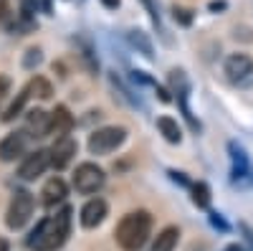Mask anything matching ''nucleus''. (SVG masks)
<instances>
[{
  "label": "nucleus",
  "instance_id": "4468645a",
  "mask_svg": "<svg viewBox=\"0 0 253 251\" xmlns=\"http://www.w3.org/2000/svg\"><path fill=\"white\" fill-rule=\"evenodd\" d=\"M48 124H51V114H46L43 109H33V112L28 114V130H31L36 137L48 135Z\"/></svg>",
  "mask_w": 253,
  "mask_h": 251
},
{
  "label": "nucleus",
  "instance_id": "dca6fc26",
  "mask_svg": "<svg viewBox=\"0 0 253 251\" xmlns=\"http://www.w3.org/2000/svg\"><path fill=\"white\" fill-rule=\"evenodd\" d=\"M26 92H28V97H38V99H48V97L53 94L51 84H48L43 76H36V79H31V84L26 87Z\"/></svg>",
  "mask_w": 253,
  "mask_h": 251
},
{
  "label": "nucleus",
  "instance_id": "423d86ee",
  "mask_svg": "<svg viewBox=\"0 0 253 251\" xmlns=\"http://www.w3.org/2000/svg\"><path fill=\"white\" fill-rule=\"evenodd\" d=\"M225 76L236 87H248L253 81V61L246 53H233L225 61Z\"/></svg>",
  "mask_w": 253,
  "mask_h": 251
},
{
  "label": "nucleus",
  "instance_id": "bb28decb",
  "mask_svg": "<svg viewBox=\"0 0 253 251\" xmlns=\"http://www.w3.org/2000/svg\"><path fill=\"white\" fill-rule=\"evenodd\" d=\"M225 251H246L241 244H230V246H225Z\"/></svg>",
  "mask_w": 253,
  "mask_h": 251
},
{
  "label": "nucleus",
  "instance_id": "39448f33",
  "mask_svg": "<svg viewBox=\"0 0 253 251\" xmlns=\"http://www.w3.org/2000/svg\"><path fill=\"white\" fill-rule=\"evenodd\" d=\"M31 216H33V196L28 191H15V196L10 201V208H8L5 223L10 228H23Z\"/></svg>",
  "mask_w": 253,
  "mask_h": 251
},
{
  "label": "nucleus",
  "instance_id": "9b49d317",
  "mask_svg": "<svg viewBox=\"0 0 253 251\" xmlns=\"http://www.w3.org/2000/svg\"><path fill=\"white\" fill-rule=\"evenodd\" d=\"M71 127H74V117H71V112L63 107H56L53 112H51V124H48V135H56V137H63V135H69L71 132Z\"/></svg>",
  "mask_w": 253,
  "mask_h": 251
},
{
  "label": "nucleus",
  "instance_id": "393cba45",
  "mask_svg": "<svg viewBox=\"0 0 253 251\" xmlns=\"http://www.w3.org/2000/svg\"><path fill=\"white\" fill-rule=\"evenodd\" d=\"M36 5H41L43 13H51V0H36Z\"/></svg>",
  "mask_w": 253,
  "mask_h": 251
},
{
  "label": "nucleus",
  "instance_id": "a878e982",
  "mask_svg": "<svg viewBox=\"0 0 253 251\" xmlns=\"http://www.w3.org/2000/svg\"><path fill=\"white\" fill-rule=\"evenodd\" d=\"M101 5L109 8V10H114V8H119V0H101Z\"/></svg>",
  "mask_w": 253,
  "mask_h": 251
},
{
  "label": "nucleus",
  "instance_id": "4be33fe9",
  "mask_svg": "<svg viewBox=\"0 0 253 251\" xmlns=\"http://www.w3.org/2000/svg\"><path fill=\"white\" fill-rule=\"evenodd\" d=\"M38 64H41V51H38V49H31L28 56H26V69H33V66H38Z\"/></svg>",
  "mask_w": 253,
  "mask_h": 251
},
{
  "label": "nucleus",
  "instance_id": "b1692460",
  "mask_svg": "<svg viewBox=\"0 0 253 251\" xmlns=\"http://www.w3.org/2000/svg\"><path fill=\"white\" fill-rule=\"evenodd\" d=\"M8 15H10V3L8 0H0V23L8 20Z\"/></svg>",
  "mask_w": 253,
  "mask_h": 251
},
{
  "label": "nucleus",
  "instance_id": "f03ea898",
  "mask_svg": "<svg viewBox=\"0 0 253 251\" xmlns=\"http://www.w3.org/2000/svg\"><path fill=\"white\" fill-rule=\"evenodd\" d=\"M150 228H152V218L147 211L126 213L117 226V244L124 251H139L150 239Z\"/></svg>",
  "mask_w": 253,
  "mask_h": 251
},
{
  "label": "nucleus",
  "instance_id": "cd10ccee",
  "mask_svg": "<svg viewBox=\"0 0 253 251\" xmlns=\"http://www.w3.org/2000/svg\"><path fill=\"white\" fill-rule=\"evenodd\" d=\"M0 251H8V241L5 239H0Z\"/></svg>",
  "mask_w": 253,
  "mask_h": 251
},
{
  "label": "nucleus",
  "instance_id": "a211bd4d",
  "mask_svg": "<svg viewBox=\"0 0 253 251\" xmlns=\"http://www.w3.org/2000/svg\"><path fill=\"white\" fill-rule=\"evenodd\" d=\"M193 203L198 208H208L210 205V188L205 183H195L193 185Z\"/></svg>",
  "mask_w": 253,
  "mask_h": 251
},
{
  "label": "nucleus",
  "instance_id": "5701e85b",
  "mask_svg": "<svg viewBox=\"0 0 253 251\" xmlns=\"http://www.w3.org/2000/svg\"><path fill=\"white\" fill-rule=\"evenodd\" d=\"M8 92H10V79H8V76H0V104L5 101Z\"/></svg>",
  "mask_w": 253,
  "mask_h": 251
},
{
  "label": "nucleus",
  "instance_id": "6ab92c4d",
  "mask_svg": "<svg viewBox=\"0 0 253 251\" xmlns=\"http://www.w3.org/2000/svg\"><path fill=\"white\" fill-rule=\"evenodd\" d=\"M26 99H28V92H20V97L10 104V107L5 109V114H3V119L5 122H10V119H15L18 114H20V109H23V104H26Z\"/></svg>",
  "mask_w": 253,
  "mask_h": 251
},
{
  "label": "nucleus",
  "instance_id": "9d476101",
  "mask_svg": "<svg viewBox=\"0 0 253 251\" xmlns=\"http://www.w3.org/2000/svg\"><path fill=\"white\" fill-rule=\"evenodd\" d=\"M104 216H107V203L101 198H94L81 208V226L84 228H96L104 221Z\"/></svg>",
  "mask_w": 253,
  "mask_h": 251
},
{
  "label": "nucleus",
  "instance_id": "6e6552de",
  "mask_svg": "<svg viewBox=\"0 0 253 251\" xmlns=\"http://www.w3.org/2000/svg\"><path fill=\"white\" fill-rule=\"evenodd\" d=\"M74 155H76V142H74L69 135L56 137L53 148H51V165L61 170V167H66V165L71 162Z\"/></svg>",
  "mask_w": 253,
  "mask_h": 251
},
{
  "label": "nucleus",
  "instance_id": "2eb2a0df",
  "mask_svg": "<svg viewBox=\"0 0 253 251\" xmlns=\"http://www.w3.org/2000/svg\"><path fill=\"white\" fill-rule=\"evenodd\" d=\"M157 127H160V132H162V137H165L167 142L177 145V142L182 140L180 124H177V122H175L172 117H160V119H157Z\"/></svg>",
  "mask_w": 253,
  "mask_h": 251
},
{
  "label": "nucleus",
  "instance_id": "20e7f679",
  "mask_svg": "<svg viewBox=\"0 0 253 251\" xmlns=\"http://www.w3.org/2000/svg\"><path fill=\"white\" fill-rule=\"evenodd\" d=\"M101 185H104V170H101L99 165L84 162V165L76 167V173H74V188H76L79 193H84V196L96 193Z\"/></svg>",
  "mask_w": 253,
  "mask_h": 251
},
{
  "label": "nucleus",
  "instance_id": "412c9836",
  "mask_svg": "<svg viewBox=\"0 0 253 251\" xmlns=\"http://www.w3.org/2000/svg\"><path fill=\"white\" fill-rule=\"evenodd\" d=\"M172 15H175L177 23H182V26L193 23V10H187V8H182V5H172Z\"/></svg>",
  "mask_w": 253,
  "mask_h": 251
},
{
  "label": "nucleus",
  "instance_id": "f257e3e1",
  "mask_svg": "<svg viewBox=\"0 0 253 251\" xmlns=\"http://www.w3.org/2000/svg\"><path fill=\"white\" fill-rule=\"evenodd\" d=\"M71 231V208H61L56 216H48L36 226V231L28 239V246L33 251H56L66 244V236Z\"/></svg>",
  "mask_w": 253,
  "mask_h": 251
},
{
  "label": "nucleus",
  "instance_id": "1a4fd4ad",
  "mask_svg": "<svg viewBox=\"0 0 253 251\" xmlns=\"http://www.w3.org/2000/svg\"><path fill=\"white\" fill-rule=\"evenodd\" d=\"M26 152V135L23 132H10L3 142H0V160L10 162Z\"/></svg>",
  "mask_w": 253,
  "mask_h": 251
},
{
  "label": "nucleus",
  "instance_id": "ddd939ff",
  "mask_svg": "<svg viewBox=\"0 0 253 251\" xmlns=\"http://www.w3.org/2000/svg\"><path fill=\"white\" fill-rule=\"evenodd\" d=\"M177 239H180V231H177L175 226H167L165 231H160V234H157L152 251H175V246H177Z\"/></svg>",
  "mask_w": 253,
  "mask_h": 251
},
{
  "label": "nucleus",
  "instance_id": "7ed1b4c3",
  "mask_svg": "<svg viewBox=\"0 0 253 251\" xmlns=\"http://www.w3.org/2000/svg\"><path fill=\"white\" fill-rule=\"evenodd\" d=\"M124 137H126V130L124 127H104V130H96L89 137V152L91 155H109V152H114L119 145L124 142Z\"/></svg>",
  "mask_w": 253,
  "mask_h": 251
},
{
  "label": "nucleus",
  "instance_id": "aec40b11",
  "mask_svg": "<svg viewBox=\"0 0 253 251\" xmlns=\"http://www.w3.org/2000/svg\"><path fill=\"white\" fill-rule=\"evenodd\" d=\"M129 41H132L134 46H139V49H142V53H144V56H152V46H150V41L144 38V33L132 31V33H129Z\"/></svg>",
  "mask_w": 253,
  "mask_h": 251
},
{
  "label": "nucleus",
  "instance_id": "f8f14e48",
  "mask_svg": "<svg viewBox=\"0 0 253 251\" xmlns=\"http://www.w3.org/2000/svg\"><path fill=\"white\" fill-rule=\"evenodd\" d=\"M43 203L46 205H56V203H61L63 198H66V183H63L61 178H51L46 185H43Z\"/></svg>",
  "mask_w": 253,
  "mask_h": 251
},
{
  "label": "nucleus",
  "instance_id": "f3484780",
  "mask_svg": "<svg viewBox=\"0 0 253 251\" xmlns=\"http://www.w3.org/2000/svg\"><path fill=\"white\" fill-rule=\"evenodd\" d=\"M230 152H233V175L236 178H243L246 175V167H248L246 152L238 148V145H230Z\"/></svg>",
  "mask_w": 253,
  "mask_h": 251
},
{
  "label": "nucleus",
  "instance_id": "0eeeda50",
  "mask_svg": "<svg viewBox=\"0 0 253 251\" xmlns=\"http://www.w3.org/2000/svg\"><path fill=\"white\" fill-rule=\"evenodd\" d=\"M48 165H51V150H36V152H31L23 162H20L18 175L23 180H33L38 175H43Z\"/></svg>",
  "mask_w": 253,
  "mask_h": 251
}]
</instances>
